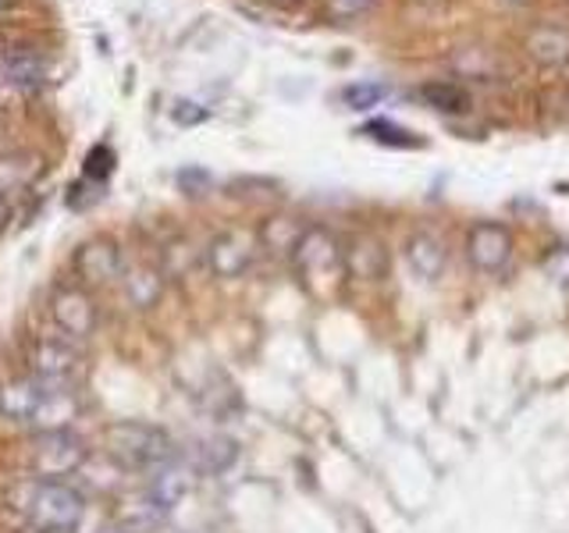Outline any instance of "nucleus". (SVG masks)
I'll use <instances>...</instances> for the list:
<instances>
[{
  "label": "nucleus",
  "instance_id": "nucleus-6",
  "mask_svg": "<svg viewBox=\"0 0 569 533\" xmlns=\"http://www.w3.org/2000/svg\"><path fill=\"white\" fill-rule=\"evenodd\" d=\"M50 320L61 334L86 345L100 328V306L86 284H61L50 295Z\"/></svg>",
  "mask_w": 569,
  "mask_h": 533
},
{
  "label": "nucleus",
  "instance_id": "nucleus-30",
  "mask_svg": "<svg viewBox=\"0 0 569 533\" xmlns=\"http://www.w3.org/2000/svg\"><path fill=\"white\" fill-rule=\"evenodd\" d=\"M100 533H129V530H124V526L118 523V526H107V530H100Z\"/></svg>",
  "mask_w": 569,
  "mask_h": 533
},
{
  "label": "nucleus",
  "instance_id": "nucleus-16",
  "mask_svg": "<svg viewBox=\"0 0 569 533\" xmlns=\"http://www.w3.org/2000/svg\"><path fill=\"white\" fill-rule=\"evenodd\" d=\"M346 266L352 278H367V281H381L388 274V257L385 245L370 235H360L346 245Z\"/></svg>",
  "mask_w": 569,
  "mask_h": 533
},
{
  "label": "nucleus",
  "instance_id": "nucleus-1",
  "mask_svg": "<svg viewBox=\"0 0 569 533\" xmlns=\"http://www.w3.org/2000/svg\"><path fill=\"white\" fill-rule=\"evenodd\" d=\"M292 266L299 271L302 284L313 289L317 295H331L342 278L349 274L346 266V245L338 242L328 228H307L292 253Z\"/></svg>",
  "mask_w": 569,
  "mask_h": 533
},
{
  "label": "nucleus",
  "instance_id": "nucleus-7",
  "mask_svg": "<svg viewBox=\"0 0 569 533\" xmlns=\"http://www.w3.org/2000/svg\"><path fill=\"white\" fill-rule=\"evenodd\" d=\"M196 466L186 459V455H171L168 462H160L157 470H150V480H147V497L160 509V512H174L178 505L186 502L196 487Z\"/></svg>",
  "mask_w": 569,
  "mask_h": 533
},
{
  "label": "nucleus",
  "instance_id": "nucleus-9",
  "mask_svg": "<svg viewBox=\"0 0 569 533\" xmlns=\"http://www.w3.org/2000/svg\"><path fill=\"white\" fill-rule=\"evenodd\" d=\"M76 274L82 284H111L121 281L124 274V260H121V245L114 239H89L76 249Z\"/></svg>",
  "mask_w": 569,
  "mask_h": 533
},
{
  "label": "nucleus",
  "instance_id": "nucleus-21",
  "mask_svg": "<svg viewBox=\"0 0 569 533\" xmlns=\"http://www.w3.org/2000/svg\"><path fill=\"white\" fill-rule=\"evenodd\" d=\"M420 97L427 107H435L441 114H462L470 111V93L459 82H427L420 89Z\"/></svg>",
  "mask_w": 569,
  "mask_h": 533
},
{
  "label": "nucleus",
  "instance_id": "nucleus-33",
  "mask_svg": "<svg viewBox=\"0 0 569 533\" xmlns=\"http://www.w3.org/2000/svg\"><path fill=\"white\" fill-rule=\"evenodd\" d=\"M26 533H36V530H26Z\"/></svg>",
  "mask_w": 569,
  "mask_h": 533
},
{
  "label": "nucleus",
  "instance_id": "nucleus-22",
  "mask_svg": "<svg viewBox=\"0 0 569 533\" xmlns=\"http://www.w3.org/2000/svg\"><path fill=\"white\" fill-rule=\"evenodd\" d=\"M302 224H296V218H271V221H263L260 228V242L263 249H271V253H296V245L302 239Z\"/></svg>",
  "mask_w": 569,
  "mask_h": 533
},
{
  "label": "nucleus",
  "instance_id": "nucleus-19",
  "mask_svg": "<svg viewBox=\"0 0 569 533\" xmlns=\"http://www.w3.org/2000/svg\"><path fill=\"white\" fill-rule=\"evenodd\" d=\"M527 53L541 64H566L569 61V29L562 26H538L527 32Z\"/></svg>",
  "mask_w": 569,
  "mask_h": 533
},
{
  "label": "nucleus",
  "instance_id": "nucleus-12",
  "mask_svg": "<svg viewBox=\"0 0 569 533\" xmlns=\"http://www.w3.org/2000/svg\"><path fill=\"white\" fill-rule=\"evenodd\" d=\"M82 405L76 399V388H53L47 391V399L36 409V416L29 420L32 434H58V431H71V423L79 420Z\"/></svg>",
  "mask_w": 569,
  "mask_h": 533
},
{
  "label": "nucleus",
  "instance_id": "nucleus-28",
  "mask_svg": "<svg viewBox=\"0 0 569 533\" xmlns=\"http://www.w3.org/2000/svg\"><path fill=\"white\" fill-rule=\"evenodd\" d=\"M178 185H182L189 195H200L210 185V174L200 171V168H182V171H178Z\"/></svg>",
  "mask_w": 569,
  "mask_h": 533
},
{
  "label": "nucleus",
  "instance_id": "nucleus-3",
  "mask_svg": "<svg viewBox=\"0 0 569 533\" xmlns=\"http://www.w3.org/2000/svg\"><path fill=\"white\" fill-rule=\"evenodd\" d=\"M107 452H111V459H118L121 466L129 470H157L160 462H168L174 452L171 438L160 431V426L153 423H139V420H124V423H114L107 426Z\"/></svg>",
  "mask_w": 569,
  "mask_h": 533
},
{
  "label": "nucleus",
  "instance_id": "nucleus-11",
  "mask_svg": "<svg viewBox=\"0 0 569 533\" xmlns=\"http://www.w3.org/2000/svg\"><path fill=\"white\" fill-rule=\"evenodd\" d=\"M50 384L32 378V373H22V378H11L0 384V416L11 420V423H22L29 426V420L36 416V409L47 399Z\"/></svg>",
  "mask_w": 569,
  "mask_h": 533
},
{
  "label": "nucleus",
  "instance_id": "nucleus-10",
  "mask_svg": "<svg viewBox=\"0 0 569 533\" xmlns=\"http://www.w3.org/2000/svg\"><path fill=\"white\" fill-rule=\"evenodd\" d=\"M257 245L246 231H221L218 239L207 245V263L218 278H242L253 266Z\"/></svg>",
  "mask_w": 569,
  "mask_h": 533
},
{
  "label": "nucleus",
  "instance_id": "nucleus-2",
  "mask_svg": "<svg viewBox=\"0 0 569 533\" xmlns=\"http://www.w3.org/2000/svg\"><path fill=\"white\" fill-rule=\"evenodd\" d=\"M86 515L82 494L61 480H32L26 520L36 533H76Z\"/></svg>",
  "mask_w": 569,
  "mask_h": 533
},
{
  "label": "nucleus",
  "instance_id": "nucleus-29",
  "mask_svg": "<svg viewBox=\"0 0 569 533\" xmlns=\"http://www.w3.org/2000/svg\"><path fill=\"white\" fill-rule=\"evenodd\" d=\"M8 203H11V200H8V195H0V224H4V221H8Z\"/></svg>",
  "mask_w": 569,
  "mask_h": 533
},
{
  "label": "nucleus",
  "instance_id": "nucleus-26",
  "mask_svg": "<svg viewBox=\"0 0 569 533\" xmlns=\"http://www.w3.org/2000/svg\"><path fill=\"white\" fill-rule=\"evenodd\" d=\"M207 118H210L207 107L192 103V100H174V107H171V121H174V124H182V129H192V124H203Z\"/></svg>",
  "mask_w": 569,
  "mask_h": 533
},
{
  "label": "nucleus",
  "instance_id": "nucleus-32",
  "mask_svg": "<svg viewBox=\"0 0 569 533\" xmlns=\"http://www.w3.org/2000/svg\"><path fill=\"white\" fill-rule=\"evenodd\" d=\"M4 4H8V0H0V8H4Z\"/></svg>",
  "mask_w": 569,
  "mask_h": 533
},
{
  "label": "nucleus",
  "instance_id": "nucleus-13",
  "mask_svg": "<svg viewBox=\"0 0 569 533\" xmlns=\"http://www.w3.org/2000/svg\"><path fill=\"white\" fill-rule=\"evenodd\" d=\"M0 76L22 93H36L47 82V58L32 47H8L0 53Z\"/></svg>",
  "mask_w": 569,
  "mask_h": 533
},
{
  "label": "nucleus",
  "instance_id": "nucleus-23",
  "mask_svg": "<svg viewBox=\"0 0 569 533\" xmlns=\"http://www.w3.org/2000/svg\"><path fill=\"white\" fill-rule=\"evenodd\" d=\"M388 93L391 89L385 82H352L342 89V100L349 111H373V107L388 100Z\"/></svg>",
  "mask_w": 569,
  "mask_h": 533
},
{
  "label": "nucleus",
  "instance_id": "nucleus-5",
  "mask_svg": "<svg viewBox=\"0 0 569 533\" xmlns=\"http://www.w3.org/2000/svg\"><path fill=\"white\" fill-rule=\"evenodd\" d=\"M89 459L86 441L76 431H58V434H36L32 449V480H61L68 484V476H76Z\"/></svg>",
  "mask_w": 569,
  "mask_h": 533
},
{
  "label": "nucleus",
  "instance_id": "nucleus-8",
  "mask_svg": "<svg viewBox=\"0 0 569 533\" xmlns=\"http://www.w3.org/2000/svg\"><path fill=\"white\" fill-rule=\"evenodd\" d=\"M467 260L480 274H498L512 260V231L502 221H477L467 231Z\"/></svg>",
  "mask_w": 569,
  "mask_h": 533
},
{
  "label": "nucleus",
  "instance_id": "nucleus-4",
  "mask_svg": "<svg viewBox=\"0 0 569 533\" xmlns=\"http://www.w3.org/2000/svg\"><path fill=\"white\" fill-rule=\"evenodd\" d=\"M82 366H86L82 342L61 334L58 328L50 334H40L29 349V373L53 388H76L82 378Z\"/></svg>",
  "mask_w": 569,
  "mask_h": 533
},
{
  "label": "nucleus",
  "instance_id": "nucleus-18",
  "mask_svg": "<svg viewBox=\"0 0 569 533\" xmlns=\"http://www.w3.org/2000/svg\"><path fill=\"white\" fill-rule=\"evenodd\" d=\"M40 157L32 153H4L0 157V195H8V200H14V195L29 192V185L40 178Z\"/></svg>",
  "mask_w": 569,
  "mask_h": 533
},
{
  "label": "nucleus",
  "instance_id": "nucleus-24",
  "mask_svg": "<svg viewBox=\"0 0 569 533\" xmlns=\"http://www.w3.org/2000/svg\"><path fill=\"white\" fill-rule=\"evenodd\" d=\"M114 164H118L114 150L107 147V142H97V147L89 150V153H86V160H82V178H86V182H97V185H103L107 178L114 174Z\"/></svg>",
  "mask_w": 569,
  "mask_h": 533
},
{
  "label": "nucleus",
  "instance_id": "nucleus-25",
  "mask_svg": "<svg viewBox=\"0 0 569 533\" xmlns=\"http://www.w3.org/2000/svg\"><path fill=\"white\" fill-rule=\"evenodd\" d=\"M373 4H378V0H325V11L335 22H349V18L367 14Z\"/></svg>",
  "mask_w": 569,
  "mask_h": 533
},
{
  "label": "nucleus",
  "instance_id": "nucleus-20",
  "mask_svg": "<svg viewBox=\"0 0 569 533\" xmlns=\"http://www.w3.org/2000/svg\"><path fill=\"white\" fill-rule=\"evenodd\" d=\"M360 135H367V139H373V142H381V147H391V150H420V147H423V139H420L417 132H409V129H402V124L388 121V118H373V121H367L363 129H360Z\"/></svg>",
  "mask_w": 569,
  "mask_h": 533
},
{
  "label": "nucleus",
  "instance_id": "nucleus-17",
  "mask_svg": "<svg viewBox=\"0 0 569 533\" xmlns=\"http://www.w3.org/2000/svg\"><path fill=\"white\" fill-rule=\"evenodd\" d=\"M192 466H196V473H224L231 462L239 459V444L231 441V438H224V434H210V438H200L196 441V449L186 455Z\"/></svg>",
  "mask_w": 569,
  "mask_h": 533
},
{
  "label": "nucleus",
  "instance_id": "nucleus-31",
  "mask_svg": "<svg viewBox=\"0 0 569 533\" xmlns=\"http://www.w3.org/2000/svg\"><path fill=\"white\" fill-rule=\"evenodd\" d=\"M509 4H527V0H509Z\"/></svg>",
  "mask_w": 569,
  "mask_h": 533
},
{
  "label": "nucleus",
  "instance_id": "nucleus-14",
  "mask_svg": "<svg viewBox=\"0 0 569 533\" xmlns=\"http://www.w3.org/2000/svg\"><path fill=\"white\" fill-rule=\"evenodd\" d=\"M406 263L420 281H438L449 266V249L435 231H417L406 239Z\"/></svg>",
  "mask_w": 569,
  "mask_h": 533
},
{
  "label": "nucleus",
  "instance_id": "nucleus-27",
  "mask_svg": "<svg viewBox=\"0 0 569 533\" xmlns=\"http://www.w3.org/2000/svg\"><path fill=\"white\" fill-rule=\"evenodd\" d=\"M545 271L548 278H556L559 284H569V245H556L545 257Z\"/></svg>",
  "mask_w": 569,
  "mask_h": 533
},
{
  "label": "nucleus",
  "instance_id": "nucleus-15",
  "mask_svg": "<svg viewBox=\"0 0 569 533\" xmlns=\"http://www.w3.org/2000/svg\"><path fill=\"white\" fill-rule=\"evenodd\" d=\"M121 289H124V295H129L132 306L150 310L153 302L160 299V292H164V271H160V266H150V263L124 266Z\"/></svg>",
  "mask_w": 569,
  "mask_h": 533
}]
</instances>
